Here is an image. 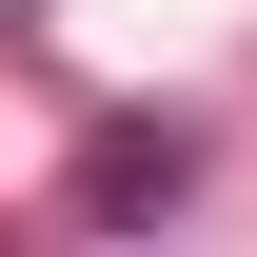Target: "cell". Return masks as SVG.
Instances as JSON below:
<instances>
[{
    "label": "cell",
    "mask_w": 257,
    "mask_h": 257,
    "mask_svg": "<svg viewBox=\"0 0 257 257\" xmlns=\"http://www.w3.org/2000/svg\"><path fill=\"white\" fill-rule=\"evenodd\" d=\"M198 159H178V139H99V159H79V218H159V198H178Z\"/></svg>",
    "instance_id": "6da1fadb"
}]
</instances>
